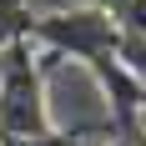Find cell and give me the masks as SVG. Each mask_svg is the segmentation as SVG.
I'll list each match as a JSON object with an SVG mask.
<instances>
[{"label":"cell","instance_id":"obj_1","mask_svg":"<svg viewBox=\"0 0 146 146\" xmlns=\"http://www.w3.org/2000/svg\"><path fill=\"white\" fill-rule=\"evenodd\" d=\"M50 81L40 71L35 45L20 35L5 45V71H0V141H35L50 136Z\"/></svg>","mask_w":146,"mask_h":146},{"label":"cell","instance_id":"obj_5","mask_svg":"<svg viewBox=\"0 0 146 146\" xmlns=\"http://www.w3.org/2000/svg\"><path fill=\"white\" fill-rule=\"evenodd\" d=\"M0 71H5V50H0Z\"/></svg>","mask_w":146,"mask_h":146},{"label":"cell","instance_id":"obj_2","mask_svg":"<svg viewBox=\"0 0 146 146\" xmlns=\"http://www.w3.org/2000/svg\"><path fill=\"white\" fill-rule=\"evenodd\" d=\"M25 40L56 60L96 66V60L116 56L121 20L111 10H101V5H66V10H50V15H30Z\"/></svg>","mask_w":146,"mask_h":146},{"label":"cell","instance_id":"obj_4","mask_svg":"<svg viewBox=\"0 0 146 146\" xmlns=\"http://www.w3.org/2000/svg\"><path fill=\"white\" fill-rule=\"evenodd\" d=\"M116 20H121V30H136V35H146V0H131V5H126Z\"/></svg>","mask_w":146,"mask_h":146},{"label":"cell","instance_id":"obj_3","mask_svg":"<svg viewBox=\"0 0 146 146\" xmlns=\"http://www.w3.org/2000/svg\"><path fill=\"white\" fill-rule=\"evenodd\" d=\"M25 30H30V10H25V0H0V50H5V45H15Z\"/></svg>","mask_w":146,"mask_h":146}]
</instances>
